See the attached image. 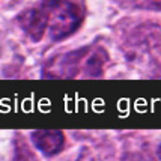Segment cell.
Segmentation results:
<instances>
[{
	"label": "cell",
	"instance_id": "obj_5",
	"mask_svg": "<svg viewBox=\"0 0 161 161\" xmlns=\"http://www.w3.org/2000/svg\"><path fill=\"white\" fill-rule=\"evenodd\" d=\"M14 161H38L36 155L32 152V149L23 139L15 140L14 149Z\"/></svg>",
	"mask_w": 161,
	"mask_h": 161
},
{
	"label": "cell",
	"instance_id": "obj_3",
	"mask_svg": "<svg viewBox=\"0 0 161 161\" xmlns=\"http://www.w3.org/2000/svg\"><path fill=\"white\" fill-rule=\"evenodd\" d=\"M32 140L35 146L45 155H56L65 145V136L59 130H39L32 133Z\"/></svg>",
	"mask_w": 161,
	"mask_h": 161
},
{
	"label": "cell",
	"instance_id": "obj_6",
	"mask_svg": "<svg viewBox=\"0 0 161 161\" xmlns=\"http://www.w3.org/2000/svg\"><path fill=\"white\" fill-rule=\"evenodd\" d=\"M125 161H143V158H142L140 155H128V157H126L125 158Z\"/></svg>",
	"mask_w": 161,
	"mask_h": 161
},
{
	"label": "cell",
	"instance_id": "obj_7",
	"mask_svg": "<svg viewBox=\"0 0 161 161\" xmlns=\"http://www.w3.org/2000/svg\"><path fill=\"white\" fill-rule=\"evenodd\" d=\"M158 155L161 157V146H160V149H158Z\"/></svg>",
	"mask_w": 161,
	"mask_h": 161
},
{
	"label": "cell",
	"instance_id": "obj_4",
	"mask_svg": "<svg viewBox=\"0 0 161 161\" xmlns=\"http://www.w3.org/2000/svg\"><path fill=\"white\" fill-rule=\"evenodd\" d=\"M147 51L157 66L161 68V29H154L147 33Z\"/></svg>",
	"mask_w": 161,
	"mask_h": 161
},
{
	"label": "cell",
	"instance_id": "obj_2",
	"mask_svg": "<svg viewBox=\"0 0 161 161\" xmlns=\"http://www.w3.org/2000/svg\"><path fill=\"white\" fill-rule=\"evenodd\" d=\"M18 24L33 41H39L48 26V14L44 9L32 8L18 15Z\"/></svg>",
	"mask_w": 161,
	"mask_h": 161
},
{
	"label": "cell",
	"instance_id": "obj_1",
	"mask_svg": "<svg viewBox=\"0 0 161 161\" xmlns=\"http://www.w3.org/2000/svg\"><path fill=\"white\" fill-rule=\"evenodd\" d=\"M50 5L53 6L50 8L51 11L50 33L53 39H63L77 30L84 17V8L81 3L59 2Z\"/></svg>",
	"mask_w": 161,
	"mask_h": 161
}]
</instances>
